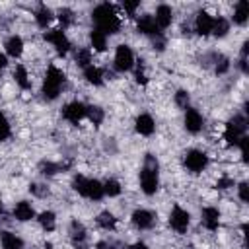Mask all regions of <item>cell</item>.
<instances>
[{
  "label": "cell",
  "mask_w": 249,
  "mask_h": 249,
  "mask_svg": "<svg viewBox=\"0 0 249 249\" xmlns=\"http://www.w3.org/2000/svg\"><path fill=\"white\" fill-rule=\"evenodd\" d=\"M91 19L95 23V29H99L101 33L105 35H115L121 31V18H119V12L113 4L109 2H103V4H97L93 10H91Z\"/></svg>",
  "instance_id": "6da1fadb"
},
{
  "label": "cell",
  "mask_w": 249,
  "mask_h": 249,
  "mask_svg": "<svg viewBox=\"0 0 249 249\" xmlns=\"http://www.w3.org/2000/svg\"><path fill=\"white\" fill-rule=\"evenodd\" d=\"M140 189L148 196L156 195L160 189V163L152 154L144 156V163L140 169Z\"/></svg>",
  "instance_id": "7a4b0ae2"
},
{
  "label": "cell",
  "mask_w": 249,
  "mask_h": 249,
  "mask_svg": "<svg viewBox=\"0 0 249 249\" xmlns=\"http://www.w3.org/2000/svg\"><path fill=\"white\" fill-rule=\"evenodd\" d=\"M64 82H66L64 72H62L58 66L51 64V66L47 68V72H45L43 86H41V93H43V97L49 99V101L58 99V95H60V91H62V88H64Z\"/></svg>",
  "instance_id": "3957f363"
},
{
  "label": "cell",
  "mask_w": 249,
  "mask_h": 249,
  "mask_svg": "<svg viewBox=\"0 0 249 249\" xmlns=\"http://www.w3.org/2000/svg\"><path fill=\"white\" fill-rule=\"evenodd\" d=\"M72 189L84 196V198H89V200H101L105 195H103V183L97 181V179H89V177H84V175H76L72 179Z\"/></svg>",
  "instance_id": "277c9868"
},
{
  "label": "cell",
  "mask_w": 249,
  "mask_h": 249,
  "mask_svg": "<svg viewBox=\"0 0 249 249\" xmlns=\"http://www.w3.org/2000/svg\"><path fill=\"white\" fill-rule=\"evenodd\" d=\"M247 136V119L245 115H233L224 128V140L230 146H239V142Z\"/></svg>",
  "instance_id": "5b68a950"
},
{
  "label": "cell",
  "mask_w": 249,
  "mask_h": 249,
  "mask_svg": "<svg viewBox=\"0 0 249 249\" xmlns=\"http://www.w3.org/2000/svg\"><path fill=\"white\" fill-rule=\"evenodd\" d=\"M136 64V58H134V53L132 49L126 45V43H121L117 45L115 49V56H113V66L117 72H128L132 70Z\"/></svg>",
  "instance_id": "8992f818"
},
{
  "label": "cell",
  "mask_w": 249,
  "mask_h": 249,
  "mask_svg": "<svg viewBox=\"0 0 249 249\" xmlns=\"http://www.w3.org/2000/svg\"><path fill=\"white\" fill-rule=\"evenodd\" d=\"M45 41L47 43H51L53 45V49L58 53V54H68L70 53V49H72V43H70V39H68V35L64 33V29H49V31H45Z\"/></svg>",
  "instance_id": "52a82bcc"
},
{
  "label": "cell",
  "mask_w": 249,
  "mask_h": 249,
  "mask_svg": "<svg viewBox=\"0 0 249 249\" xmlns=\"http://www.w3.org/2000/svg\"><path fill=\"white\" fill-rule=\"evenodd\" d=\"M183 163H185V167H187L191 173L196 175V173H202V171L206 169V165H208V156H206V152L193 148V150H187V152H185Z\"/></svg>",
  "instance_id": "ba28073f"
},
{
  "label": "cell",
  "mask_w": 249,
  "mask_h": 249,
  "mask_svg": "<svg viewBox=\"0 0 249 249\" xmlns=\"http://www.w3.org/2000/svg\"><path fill=\"white\" fill-rule=\"evenodd\" d=\"M189 224H191V214L181 206H173L169 212V226L177 233H185L189 230Z\"/></svg>",
  "instance_id": "9c48e42d"
},
{
  "label": "cell",
  "mask_w": 249,
  "mask_h": 249,
  "mask_svg": "<svg viewBox=\"0 0 249 249\" xmlns=\"http://www.w3.org/2000/svg\"><path fill=\"white\" fill-rule=\"evenodd\" d=\"M62 117L70 123V124H78L82 119H86V103L74 99V101H68L64 107H62Z\"/></svg>",
  "instance_id": "30bf717a"
},
{
  "label": "cell",
  "mask_w": 249,
  "mask_h": 249,
  "mask_svg": "<svg viewBox=\"0 0 249 249\" xmlns=\"http://www.w3.org/2000/svg\"><path fill=\"white\" fill-rule=\"evenodd\" d=\"M202 124H204V117L200 115V111L193 109V107H187L185 109V117H183L185 130L191 132V134H198L202 130Z\"/></svg>",
  "instance_id": "8fae6325"
},
{
  "label": "cell",
  "mask_w": 249,
  "mask_h": 249,
  "mask_svg": "<svg viewBox=\"0 0 249 249\" xmlns=\"http://www.w3.org/2000/svg\"><path fill=\"white\" fill-rule=\"evenodd\" d=\"M212 27H214V16L206 10H198L195 16V31L206 37V35H212Z\"/></svg>",
  "instance_id": "7c38bea8"
},
{
  "label": "cell",
  "mask_w": 249,
  "mask_h": 249,
  "mask_svg": "<svg viewBox=\"0 0 249 249\" xmlns=\"http://www.w3.org/2000/svg\"><path fill=\"white\" fill-rule=\"evenodd\" d=\"M130 220H132V224H134L138 230H150V228H154V224H156V214H154L152 210H148V208H136V210L132 212Z\"/></svg>",
  "instance_id": "4fadbf2b"
},
{
  "label": "cell",
  "mask_w": 249,
  "mask_h": 249,
  "mask_svg": "<svg viewBox=\"0 0 249 249\" xmlns=\"http://www.w3.org/2000/svg\"><path fill=\"white\" fill-rule=\"evenodd\" d=\"M136 29H138V33L148 35L150 39L156 37V35H161V29L156 25L152 14H142V16H138V18H136Z\"/></svg>",
  "instance_id": "5bb4252c"
},
{
  "label": "cell",
  "mask_w": 249,
  "mask_h": 249,
  "mask_svg": "<svg viewBox=\"0 0 249 249\" xmlns=\"http://www.w3.org/2000/svg\"><path fill=\"white\" fill-rule=\"evenodd\" d=\"M200 222L208 231H216L220 226V210L216 206H206L200 212Z\"/></svg>",
  "instance_id": "9a60e30c"
},
{
  "label": "cell",
  "mask_w": 249,
  "mask_h": 249,
  "mask_svg": "<svg viewBox=\"0 0 249 249\" xmlns=\"http://www.w3.org/2000/svg\"><path fill=\"white\" fill-rule=\"evenodd\" d=\"M152 18H154V21H156V25L160 29H167L171 25V21H173V8L167 6V4H160Z\"/></svg>",
  "instance_id": "2e32d148"
},
{
  "label": "cell",
  "mask_w": 249,
  "mask_h": 249,
  "mask_svg": "<svg viewBox=\"0 0 249 249\" xmlns=\"http://www.w3.org/2000/svg\"><path fill=\"white\" fill-rule=\"evenodd\" d=\"M134 128H136V132L142 134V136H152L154 130H156V121H154L152 115L140 113V115L136 117V121H134Z\"/></svg>",
  "instance_id": "e0dca14e"
},
{
  "label": "cell",
  "mask_w": 249,
  "mask_h": 249,
  "mask_svg": "<svg viewBox=\"0 0 249 249\" xmlns=\"http://www.w3.org/2000/svg\"><path fill=\"white\" fill-rule=\"evenodd\" d=\"M14 218H16L18 222H29V220H33V218H35V208H33V204H31L29 200H19V202H16V206H14Z\"/></svg>",
  "instance_id": "ac0fdd59"
},
{
  "label": "cell",
  "mask_w": 249,
  "mask_h": 249,
  "mask_svg": "<svg viewBox=\"0 0 249 249\" xmlns=\"http://www.w3.org/2000/svg\"><path fill=\"white\" fill-rule=\"evenodd\" d=\"M4 51H6V56L19 58L23 53V39L19 35H10L4 43Z\"/></svg>",
  "instance_id": "d6986e66"
},
{
  "label": "cell",
  "mask_w": 249,
  "mask_h": 249,
  "mask_svg": "<svg viewBox=\"0 0 249 249\" xmlns=\"http://www.w3.org/2000/svg\"><path fill=\"white\" fill-rule=\"evenodd\" d=\"M33 18H35V23H37L41 29H47L49 23L53 21L54 14H53V10H51L47 4H39L37 10H35V14H33Z\"/></svg>",
  "instance_id": "ffe728a7"
},
{
  "label": "cell",
  "mask_w": 249,
  "mask_h": 249,
  "mask_svg": "<svg viewBox=\"0 0 249 249\" xmlns=\"http://www.w3.org/2000/svg\"><path fill=\"white\" fill-rule=\"evenodd\" d=\"M249 19V4L245 0H239L235 6H233V16H231V21L235 25H245ZM230 21V23H231Z\"/></svg>",
  "instance_id": "44dd1931"
},
{
  "label": "cell",
  "mask_w": 249,
  "mask_h": 249,
  "mask_svg": "<svg viewBox=\"0 0 249 249\" xmlns=\"http://www.w3.org/2000/svg\"><path fill=\"white\" fill-rule=\"evenodd\" d=\"M0 243H2V249H23L21 237H18L12 231H0Z\"/></svg>",
  "instance_id": "7402d4cb"
},
{
  "label": "cell",
  "mask_w": 249,
  "mask_h": 249,
  "mask_svg": "<svg viewBox=\"0 0 249 249\" xmlns=\"http://www.w3.org/2000/svg\"><path fill=\"white\" fill-rule=\"evenodd\" d=\"M89 45H91V49L97 51V53L107 51V35L101 33L99 29H91V31H89Z\"/></svg>",
  "instance_id": "603a6c76"
},
{
  "label": "cell",
  "mask_w": 249,
  "mask_h": 249,
  "mask_svg": "<svg viewBox=\"0 0 249 249\" xmlns=\"http://www.w3.org/2000/svg\"><path fill=\"white\" fill-rule=\"evenodd\" d=\"M84 78H86V82L91 84V86H101V84H103V70H101L99 66L89 64L88 68H84Z\"/></svg>",
  "instance_id": "cb8c5ba5"
},
{
  "label": "cell",
  "mask_w": 249,
  "mask_h": 249,
  "mask_svg": "<svg viewBox=\"0 0 249 249\" xmlns=\"http://www.w3.org/2000/svg\"><path fill=\"white\" fill-rule=\"evenodd\" d=\"M14 80L21 89H29L31 88V78H29V72H27V68L23 64H18L14 68Z\"/></svg>",
  "instance_id": "d4e9b609"
},
{
  "label": "cell",
  "mask_w": 249,
  "mask_h": 249,
  "mask_svg": "<svg viewBox=\"0 0 249 249\" xmlns=\"http://www.w3.org/2000/svg\"><path fill=\"white\" fill-rule=\"evenodd\" d=\"M97 226H99L101 230H107V231L115 230V228H117V218H115V214L109 212V210L99 212V214H97Z\"/></svg>",
  "instance_id": "484cf974"
},
{
  "label": "cell",
  "mask_w": 249,
  "mask_h": 249,
  "mask_svg": "<svg viewBox=\"0 0 249 249\" xmlns=\"http://www.w3.org/2000/svg\"><path fill=\"white\" fill-rule=\"evenodd\" d=\"M230 27H231L230 19H228V18H224V16H218V18H214L212 35H214V37H226V35L230 33Z\"/></svg>",
  "instance_id": "4316f807"
},
{
  "label": "cell",
  "mask_w": 249,
  "mask_h": 249,
  "mask_svg": "<svg viewBox=\"0 0 249 249\" xmlns=\"http://www.w3.org/2000/svg\"><path fill=\"white\" fill-rule=\"evenodd\" d=\"M86 119L91 124L99 126L103 123V119H105V113H103V109L99 105H86Z\"/></svg>",
  "instance_id": "83f0119b"
},
{
  "label": "cell",
  "mask_w": 249,
  "mask_h": 249,
  "mask_svg": "<svg viewBox=\"0 0 249 249\" xmlns=\"http://www.w3.org/2000/svg\"><path fill=\"white\" fill-rule=\"evenodd\" d=\"M37 220H39V226H41L45 231H53V230L56 228V216H54L53 210H43V212L37 216Z\"/></svg>",
  "instance_id": "f1b7e54d"
},
{
  "label": "cell",
  "mask_w": 249,
  "mask_h": 249,
  "mask_svg": "<svg viewBox=\"0 0 249 249\" xmlns=\"http://www.w3.org/2000/svg\"><path fill=\"white\" fill-rule=\"evenodd\" d=\"M86 228H84V224L82 222H78V220H72V224H70V237H72V241L74 243H82L84 239H86Z\"/></svg>",
  "instance_id": "f546056e"
},
{
  "label": "cell",
  "mask_w": 249,
  "mask_h": 249,
  "mask_svg": "<svg viewBox=\"0 0 249 249\" xmlns=\"http://www.w3.org/2000/svg\"><path fill=\"white\" fill-rule=\"evenodd\" d=\"M74 60H76V64H78V66L88 68L89 64H93V62H91V49H86V47L78 49V51H76V54H74Z\"/></svg>",
  "instance_id": "4dcf8cb0"
},
{
  "label": "cell",
  "mask_w": 249,
  "mask_h": 249,
  "mask_svg": "<svg viewBox=\"0 0 249 249\" xmlns=\"http://www.w3.org/2000/svg\"><path fill=\"white\" fill-rule=\"evenodd\" d=\"M121 191H123V187H121V183H119L117 179L111 177V179L103 181V195H105V196H119Z\"/></svg>",
  "instance_id": "1f68e13d"
},
{
  "label": "cell",
  "mask_w": 249,
  "mask_h": 249,
  "mask_svg": "<svg viewBox=\"0 0 249 249\" xmlns=\"http://www.w3.org/2000/svg\"><path fill=\"white\" fill-rule=\"evenodd\" d=\"M10 134H12L10 121H8V117L0 111V142H2V140H6V138H10Z\"/></svg>",
  "instance_id": "d6a6232c"
},
{
  "label": "cell",
  "mask_w": 249,
  "mask_h": 249,
  "mask_svg": "<svg viewBox=\"0 0 249 249\" xmlns=\"http://www.w3.org/2000/svg\"><path fill=\"white\" fill-rule=\"evenodd\" d=\"M189 101H191V95L187 89H177L175 91V105L181 107V109H187L189 107Z\"/></svg>",
  "instance_id": "836d02e7"
},
{
  "label": "cell",
  "mask_w": 249,
  "mask_h": 249,
  "mask_svg": "<svg viewBox=\"0 0 249 249\" xmlns=\"http://www.w3.org/2000/svg\"><path fill=\"white\" fill-rule=\"evenodd\" d=\"M134 66H136V70H134V80H136L140 86L148 84V74H146V70H144V62H142V60H138Z\"/></svg>",
  "instance_id": "e575fe53"
},
{
  "label": "cell",
  "mask_w": 249,
  "mask_h": 249,
  "mask_svg": "<svg viewBox=\"0 0 249 249\" xmlns=\"http://www.w3.org/2000/svg\"><path fill=\"white\" fill-rule=\"evenodd\" d=\"M58 21L62 23V29L64 27H68L70 23H72V18H74V12L70 10V8H62V10H58Z\"/></svg>",
  "instance_id": "d590c367"
},
{
  "label": "cell",
  "mask_w": 249,
  "mask_h": 249,
  "mask_svg": "<svg viewBox=\"0 0 249 249\" xmlns=\"http://www.w3.org/2000/svg\"><path fill=\"white\" fill-rule=\"evenodd\" d=\"M214 70H216V74H226L230 70V58L218 56L216 58V64H214Z\"/></svg>",
  "instance_id": "8d00e7d4"
},
{
  "label": "cell",
  "mask_w": 249,
  "mask_h": 249,
  "mask_svg": "<svg viewBox=\"0 0 249 249\" xmlns=\"http://www.w3.org/2000/svg\"><path fill=\"white\" fill-rule=\"evenodd\" d=\"M247 51H249V43L245 41L241 45V56H239V68L243 74H247Z\"/></svg>",
  "instance_id": "74e56055"
},
{
  "label": "cell",
  "mask_w": 249,
  "mask_h": 249,
  "mask_svg": "<svg viewBox=\"0 0 249 249\" xmlns=\"http://www.w3.org/2000/svg\"><path fill=\"white\" fill-rule=\"evenodd\" d=\"M41 171H43L45 175H54V173L60 171V165H58V163H53V161H43V163H41Z\"/></svg>",
  "instance_id": "f35d334b"
},
{
  "label": "cell",
  "mask_w": 249,
  "mask_h": 249,
  "mask_svg": "<svg viewBox=\"0 0 249 249\" xmlns=\"http://www.w3.org/2000/svg\"><path fill=\"white\" fill-rule=\"evenodd\" d=\"M121 6H123V10L128 14V18H134V16H136V10L140 8V2H138V0H136V2H123Z\"/></svg>",
  "instance_id": "ab89813d"
},
{
  "label": "cell",
  "mask_w": 249,
  "mask_h": 249,
  "mask_svg": "<svg viewBox=\"0 0 249 249\" xmlns=\"http://www.w3.org/2000/svg\"><path fill=\"white\" fill-rule=\"evenodd\" d=\"M29 191H31L35 196H45V195L49 193V189H47L45 185H41V183H33V185L29 187Z\"/></svg>",
  "instance_id": "60d3db41"
},
{
  "label": "cell",
  "mask_w": 249,
  "mask_h": 249,
  "mask_svg": "<svg viewBox=\"0 0 249 249\" xmlns=\"http://www.w3.org/2000/svg\"><path fill=\"white\" fill-rule=\"evenodd\" d=\"M233 185H235V183H233L231 177H220L218 183H216L218 189H230V187H233Z\"/></svg>",
  "instance_id": "b9f144b4"
},
{
  "label": "cell",
  "mask_w": 249,
  "mask_h": 249,
  "mask_svg": "<svg viewBox=\"0 0 249 249\" xmlns=\"http://www.w3.org/2000/svg\"><path fill=\"white\" fill-rule=\"evenodd\" d=\"M237 196H239L241 202H247V200H249V198H247V183H239V185H237Z\"/></svg>",
  "instance_id": "7bdbcfd3"
},
{
  "label": "cell",
  "mask_w": 249,
  "mask_h": 249,
  "mask_svg": "<svg viewBox=\"0 0 249 249\" xmlns=\"http://www.w3.org/2000/svg\"><path fill=\"white\" fill-rule=\"evenodd\" d=\"M128 249H148V245L144 241H134V243L128 245Z\"/></svg>",
  "instance_id": "ee69618b"
},
{
  "label": "cell",
  "mask_w": 249,
  "mask_h": 249,
  "mask_svg": "<svg viewBox=\"0 0 249 249\" xmlns=\"http://www.w3.org/2000/svg\"><path fill=\"white\" fill-rule=\"evenodd\" d=\"M95 249H115V245L109 243V241H99V243L95 245Z\"/></svg>",
  "instance_id": "f6af8a7d"
},
{
  "label": "cell",
  "mask_w": 249,
  "mask_h": 249,
  "mask_svg": "<svg viewBox=\"0 0 249 249\" xmlns=\"http://www.w3.org/2000/svg\"><path fill=\"white\" fill-rule=\"evenodd\" d=\"M8 66V56H6V53H0V70H4Z\"/></svg>",
  "instance_id": "bcb514c9"
},
{
  "label": "cell",
  "mask_w": 249,
  "mask_h": 249,
  "mask_svg": "<svg viewBox=\"0 0 249 249\" xmlns=\"http://www.w3.org/2000/svg\"><path fill=\"white\" fill-rule=\"evenodd\" d=\"M76 249H88V247H86V245H82V243H78V245H76Z\"/></svg>",
  "instance_id": "7dc6e473"
},
{
  "label": "cell",
  "mask_w": 249,
  "mask_h": 249,
  "mask_svg": "<svg viewBox=\"0 0 249 249\" xmlns=\"http://www.w3.org/2000/svg\"><path fill=\"white\" fill-rule=\"evenodd\" d=\"M4 212V204H2V198H0V214Z\"/></svg>",
  "instance_id": "c3c4849f"
}]
</instances>
